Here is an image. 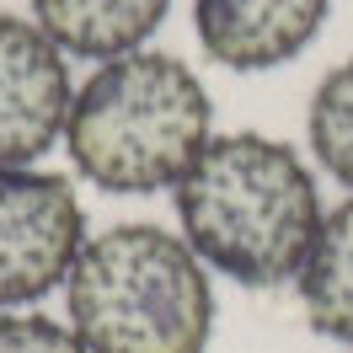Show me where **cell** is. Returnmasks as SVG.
Masks as SVG:
<instances>
[{"mask_svg": "<svg viewBox=\"0 0 353 353\" xmlns=\"http://www.w3.org/2000/svg\"><path fill=\"white\" fill-rule=\"evenodd\" d=\"M172 193L176 236L246 289L294 284L327 214L316 172L273 134H214Z\"/></svg>", "mask_w": 353, "mask_h": 353, "instance_id": "cell-1", "label": "cell"}, {"mask_svg": "<svg viewBox=\"0 0 353 353\" xmlns=\"http://www.w3.org/2000/svg\"><path fill=\"white\" fill-rule=\"evenodd\" d=\"M214 139L209 91L176 54H123L97 65L70 102L65 150L70 166L102 193L145 199L176 188Z\"/></svg>", "mask_w": 353, "mask_h": 353, "instance_id": "cell-2", "label": "cell"}, {"mask_svg": "<svg viewBox=\"0 0 353 353\" xmlns=\"http://www.w3.org/2000/svg\"><path fill=\"white\" fill-rule=\"evenodd\" d=\"M65 316L86 353H209L214 284L176 230L134 220L86 236Z\"/></svg>", "mask_w": 353, "mask_h": 353, "instance_id": "cell-3", "label": "cell"}, {"mask_svg": "<svg viewBox=\"0 0 353 353\" xmlns=\"http://www.w3.org/2000/svg\"><path fill=\"white\" fill-rule=\"evenodd\" d=\"M86 246V209L70 176L0 166V310H22L65 289Z\"/></svg>", "mask_w": 353, "mask_h": 353, "instance_id": "cell-4", "label": "cell"}, {"mask_svg": "<svg viewBox=\"0 0 353 353\" xmlns=\"http://www.w3.org/2000/svg\"><path fill=\"white\" fill-rule=\"evenodd\" d=\"M75 81L65 48L32 17L0 11V166L43 161L70 123Z\"/></svg>", "mask_w": 353, "mask_h": 353, "instance_id": "cell-5", "label": "cell"}, {"mask_svg": "<svg viewBox=\"0 0 353 353\" xmlns=\"http://www.w3.org/2000/svg\"><path fill=\"white\" fill-rule=\"evenodd\" d=\"M332 0H193L203 54L225 70H279L316 43Z\"/></svg>", "mask_w": 353, "mask_h": 353, "instance_id": "cell-6", "label": "cell"}, {"mask_svg": "<svg viewBox=\"0 0 353 353\" xmlns=\"http://www.w3.org/2000/svg\"><path fill=\"white\" fill-rule=\"evenodd\" d=\"M172 0H32V22L65 54L81 59H123L155 38Z\"/></svg>", "mask_w": 353, "mask_h": 353, "instance_id": "cell-7", "label": "cell"}, {"mask_svg": "<svg viewBox=\"0 0 353 353\" xmlns=\"http://www.w3.org/2000/svg\"><path fill=\"white\" fill-rule=\"evenodd\" d=\"M294 294L316 337L353 348V193L321 214V230L294 273Z\"/></svg>", "mask_w": 353, "mask_h": 353, "instance_id": "cell-8", "label": "cell"}, {"mask_svg": "<svg viewBox=\"0 0 353 353\" xmlns=\"http://www.w3.org/2000/svg\"><path fill=\"white\" fill-rule=\"evenodd\" d=\"M305 139L321 161V172L353 188V59L327 70V81L316 86L305 112Z\"/></svg>", "mask_w": 353, "mask_h": 353, "instance_id": "cell-9", "label": "cell"}, {"mask_svg": "<svg viewBox=\"0 0 353 353\" xmlns=\"http://www.w3.org/2000/svg\"><path fill=\"white\" fill-rule=\"evenodd\" d=\"M0 353H86L70 321L32 316V310H0Z\"/></svg>", "mask_w": 353, "mask_h": 353, "instance_id": "cell-10", "label": "cell"}]
</instances>
